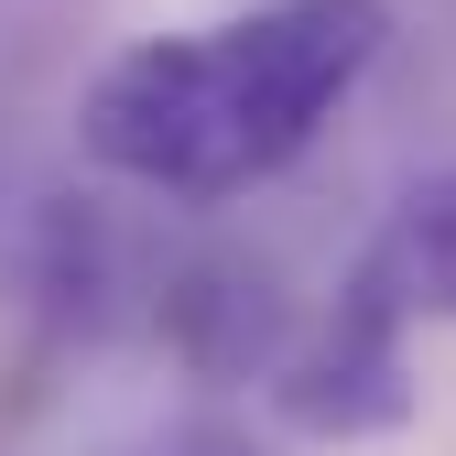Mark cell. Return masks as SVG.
<instances>
[{
	"label": "cell",
	"instance_id": "7a4b0ae2",
	"mask_svg": "<svg viewBox=\"0 0 456 456\" xmlns=\"http://www.w3.org/2000/svg\"><path fill=\"white\" fill-rule=\"evenodd\" d=\"M272 413L294 435H391L413 413V315L391 305V282L370 261H348V282L326 294V315L272 359Z\"/></svg>",
	"mask_w": 456,
	"mask_h": 456
},
{
	"label": "cell",
	"instance_id": "3957f363",
	"mask_svg": "<svg viewBox=\"0 0 456 456\" xmlns=\"http://www.w3.org/2000/svg\"><path fill=\"white\" fill-rule=\"evenodd\" d=\"M359 261L391 282V305H403L413 326H424V315L456 326V163L391 196V217L370 228V250H359Z\"/></svg>",
	"mask_w": 456,
	"mask_h": 456
},
{
	"label": "cell",
	"instance_id": "6da1fadb",
	"mask_svg": "<svg viewBox=\"0 0 456 456\" xmlns=\"http://www.w3.org/2000/svg\"><path fill=\"white\" fill-rule=\"evenodd\" d=\"M391 44V0H250L196 33L120 44L77 98V152L142 196L228 207L305 163Z\"/></svg>",
	"mask_w": 456,
	"mask_h": 456
},
{
	"label": "cell",
	"instance_id": "277c9868",
	"mask_svg": "<svg viewBox=\"0 0 456 456\" xmlns=\"http://www.w3.org/2000/svg\"><path fill=\"white\" fill-rule=\"evenodd\" d=\"M163 456H250V445H228V435H185V445H163Z\"/></svg>",
	"mask_w": 456,
	"mask_h": 456
}]
</instances>
